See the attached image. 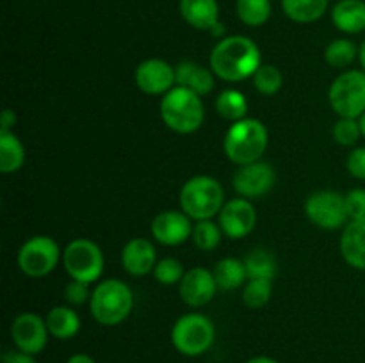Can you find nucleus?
Wrapping results in <instances>:
<instances>
[{
    "label": "nucleus",
    "instance_id": "f257e3e1",
    "mask_svg": "<svg viewBox=\"0 0 365 363\" xmlns=\"http://www.w3.org/2000/svg\"><path fill=\"white\" fill-rule=\"evenodd\" d=\"M260 66V48L248 36L235 34L221 38L210 52L209 68L221 80L241 82L253 77Z\"/></svg>",
    "mask_w": 365,
    "mask_h": 363
},
{
    "label": "nucleus",
    "instance_id": "f03ea898",
    "mask_svg": "<svg viewBox=\"0 0 365 363\" xmlns=\"http://www.w3.org/2000/svg\"><path fill=\"white\" fill-rule=\"evenodd\" d=\"M269 142L266 125L255 117H245L230 125L225 134V155L237 166H246L262 159Z\"/></svg>",
    "mask_w": 365,
    "mask_h": 363
},
{
    "label": "nucleus",
    "instance_id": "7ed1b4c3",
    "mask_svg": "<svg viewBox=\"0 0 365 363\" xmlns=\"http://www.w3.org/2000/svg\"><path fill=\"white\" fill-rule=\"evenodd\" d=\"M160 117L170 130L177 134H192L205 120L202 96L182 85H175L160 100Z\"/></svg>",
    "mask_w": 365,
    "mask_h": 363
},
{
    "label": "nucleus",
    "instance_id": "20e7f679",
    "mask_svg": "<svg viewBox=\"0 0 365 363\" xmlns=\"http://www.w3.org/2000/svg\"><path fill=\"white\" fill-rule=\"evenodd\" d=\"M134 308V294L121 280L100 281L89 299L93 319L102 326H118L130 315Z\"/></svg>",
    "mask_w": 365,
    "mask_h": 363
},
{
    "label": "nucleus",
    "instance_id": "39448f33",
    "mask_svg": "<svg viewBox=\"0 0 365 363\" xmlns=\"http://www.w3.org/2000/svg\"><path fill=\"white\" fill-rule=\"evenodd\" d=\"M180 210L192 221L212 219L225 206V191L209 174L192 177L180 189Z\"/></svg>",
    "mask_w": 365,
    "mask_h": 363
},
{
    "label": "nucleus",
    "instance_id": "423d86ee",
    "mask_svg": "<svg viewBox=\"0 0 365 363\" xmlns=\"http://www.w3.org/2000/svg\"><path fill=\"white\" fill-rule=\"evenodd\" d=\"M216 337L212 320L202 313H185L171 330V342L184 356H200L210 349Z\"/></svg>",
    "mask_w": 365,
    "mask_h": 363
},
{
    "label": "nucleus",
    "instance_id": "0eeeda50",
    "mask_svg": "<svg viewBox=\"0 0 365 363\" xmlns=\"http://www.w3.org/2000/svg\"><path fill=\"white\" fill-rule=\"evenodd\" d=\"M328 102L339 117L359 120L365 112V71H342L328 89Z\"/></svg>",
    "mask_w": 365,
    "mask_h": 363
},
{
    "label": "nucleus",
    "instance_id": "6e6552de",
    "mask_svg": "<svg viewBox=\"0 0 365 363\" xmlns=\"http://www.w3.org/2000/svg\"><path fill=\"white\" fill-rule=\"evenodd\" d=\"M63 263L71 280L91 285L103 273V251L91 238H73L63 251Z\"/></svg>",
    "mask_w": 365,
    "mask_h": 363
},
{
    "label": "nucleus",
    "instance_id": "1a4fd4ad",
    "mask_svg": "<svg viewBox=\"0 0 365 363\" xmlns=\"http://www.w3.org/2000/svg\"><path fill=\"white\" fill-rule=\"evenodd\" d=\"M63 258L59 244L48 235H34L18 251V267L29 278H43L52 273Z\"/></svg>",
    "mask_w": 365,
    "mask_h": 363
},
{
    "label": "nucleus",
    "instance_id": "9d476101",
    "mask_svg": "<svg viewBox=\"0 0 365 363\" xmlns=\"http://www.w3.org/2000/svg\"><path fill=\"white\" fill-rule=\"evenodd\" d=\"M305 214L310 223L323 230H339L349 223L344 196L335 191H317L307 198Z\"/></svg>",
    "mask_w": 365,
    "mask_h": 363
},
{
    "label": "nucleus",
    "instance_id": "9b49d317",
    "mask_svg": "<svg viewBox=\"0 0 365 363\" xmlns=\"http://www.w3.org/2000/svg\"><path fill=\"white\" fill-rule=\"evenodd\" d=\"M274 182H277V173H274L273 167L267 162L257 160L253 164L239 166L232 184H234L235 192L241 198L257 199L266 196L273 189Z\"/></svg>",
    "mask_w": 365,
    "mask_h": 363
},
{
    "label": "nucleus",
    "instance_id": "f8f14e48",
    "mask_svg": "<svg viewBox=\"0 0 365 363\" xmlns=\"http://www.w3.org/2000/svg\"><path fill=\"white\" fill-rule=\"evenodd\" d=\"M48 335L50 331L46 327V320L34 312L20 313L11 326V338H13L16 349L29 352V354L41 352L46 347Z\"/></svg>",
    "mask_w": 365,
    "mask_h": 363
},
{
    "label": "nucleus",
    "instance_id": "ddd939ff",
    "mask_svg": "<svg viewBox=\"0 0 365 363\" xmlns=\"http://www.w3.org/2000/svg\"><path fill=\"white\" fill-rule=\"evenodd\" d=\"M134 80L139 91L150 96H164L170 89H173L177 85L175 68L164 59H155V57L138 64Z\"/></svg>",
    "mask_w": 365,
    "mask_h": 363
},
{
    "label": "nucleus",
    "instance_id": "4468645a",
    "mask_svg": "<svg viewBox=\"0 0 365 363\" xmlns=\"http://www.w3.org/2000/svg\"><path fill=\"white\" fill-rule=\"evenodd\" d=\"M191 217L182 210H164L152 221V237L163 246H180L192 235Z\"/></svg>",
    "mask_w": 365,
    "mask_h": 363
},
{
    "label": "nucleus",
    "instance_id": "2eb2a0df",
    "mask_svg": "<svg viewBox=\"0 0 365 363\" xmlns=\"http://www.w3.org/2000/svg\"><path fill=\"white\" fill-rule=\"evenodd\" d=\"M220 226L228 238H242L257 226V210L246 198H234L225 203L220 212Z\"/></svg>",
    "mask_w": 365,
    "mask_h": 363
},
{
    "label": "nucleus",
    "instance_id": "dca6fc26",
    "mask_svg": "<svg viewBox=\"0 0 365 363\" xmlns=\"http://www.w3.org/2000/svg\"><path fill=\"white\" fill-rule=\"evenodd\" d=\"M217 288L220 287H217L214 273L205 267H192V269L185 270L184 278L178 283L182 301L192 308L209 305L216 295Z\"/></svg>",
    "mask_w": 365,
    "mask_h": 363
},
{
    "label": "nucleus",
    "instance_id": "f3484780",
    "mask_svg": "<svg viewBox=\"0 0 365 363\" xmlns=\"http://www.w3.org/2000/svg\"><path fill=\"white\" fill-rule=\"evenodd\" d=\"M157 249L148 238L135 237L121 249V265L132 276H145L153 273L157 265Z\"/></svg>",
    "mask_w": 365,
    "mask_h": 363
},
{
    "label": "nucleus",
    "instance_id": "a211bd4d",
    "mask_svg": "<svg viewBox=\"0 0 365 363\" xmlns=\"http://www.w3.org/2000/svg\"><path fill=\"white\" fill-rule=\"evenodd\" d=\"M342 258L353 269L365 270V219L349 221L341 237Z\"/></svg>",
    "mask_w": 365,
    "mask_h": 363
},
{
    "label": "nucleus",
    "instance_id": "6ab92c4d",
    "mask_svg": "<svg viewBox=\"0 0 365 363\" xmlns=\"http://www.w3.org/2000/svg\"><path fill=\"white\" fill-rule=\"evenodd\" d=\"M178 11L185 23L192 28L209 32L220 21V4L217 0H180Z\"/></svg>",
    "mask_w": 365,
    "mask_h": 363
},
{
    "label": "nucleus",
    "instance_id": "aec40b11",
    "mask_svg": "<svg viewBox=\"0 0 365 363\" xmlns=\"http://www.w3.org/2000/svg\"><path fill=\"white\" fill-rule=\"evenodd\" d=\"M175 77H177V85L191 89L200 96H205L214 89V77L216 75L210 68L192 63V60H184V63L175 66Z\"/></svg>",
    "mask_w": 365,
    "mask_h": 363
},
{
    "label": "nucleus",
    "instance_id": "412c9836",
    "mask_svg": "<svg viewBox=\"0 0 365 363\" xmlns=\"http://www.w3.org/2000/svg\"><path fill=\"white\" fill-rule=\"evenodd\" d=\"M331 21L346 34H359L365 31L364 0H339L331 9Z\"/></svg>",
    "mask_w": 365,
    "mask_h": 363
},
{
    "label": "nucleus",
    "instance_id": "4be33fe9",
    "mask_svg": "<svg viewBox=\"0 0 365 363\" xmlns=\"http://www.w3.org/2000/svg\"><path fill=\"white\" fill-rule=\"evenodd\" d=\"M50 335L59 340L73 338L81 330V317L71 306H53L45 317Z\"/></svg>",
    "mask_w": 365,
    "mask_h": 363
},
{
    "label": "nucleus",
    "instance_id": "5701e85b",
    "mask_svg": "<svg viewBox=\"0 0 365 363\" xmlns=\"http://www.w3.org/2000/svg\"><path fill=\"white\" fill-rule=\"evenodd\" d=\"M282 9L296 23H314L328 9V0H282Z\"/></svg>",
    "mask_w": 365,
    "mask_h": 363
},
{
    "label": "nucleus",
    "instance_id": "b1692460",
    "mask_svg": "<svg viewBox=\"0 0 365 363\" xmlns=\"http://www.w3.org/2000/svg\"><path fill=\"white\" fill-rule=\"evenodd\" d=\"M25 162V148L14 132H0V173H16Z\"/></svg>",
    "mask_w": 365,
    "mask_h": 363
},
{
    "label": "nucleus",
    "instance_id": "393cba45",
    "mask_svg": "<svg viewBox=\"0 0 365 363\" xmlns=\"http://www.w3.org/2000/svg\"><path fill=\"white\" fill-rule=\"evenodd\" d=\"M212 273L221 290H235V288L242 287V283L248 280L245 260L232 258V256L221 258Z\"/></svg>",
    "mask_w": 365,
    "mask_h": 363
},
{
    "label": "nucleus",
    "instance_id": "a878e982",
    "mask_svg": "<svg viewBox=\"0 0 365 363\" xmlns=\"http://www.w3.org/2000/svg\"><path fill=\"white\" fill-rule=\"evenodd\" d=\"M248 280H273L277 274V258L267 249L257 248L246 255L245 258Z\"/></svg>",
    "mask_w": 365,
    "mask_h": 363
},
{
    "label": "nucleus",
    "instance_id": "bb28decb",
    "mask_svg": "<svg viewBox=\"0 0 365 363\" xmlns=\"http://www.w3.org/2000/svg\"><path fill=\"white\" fill-rule=\"evenodd\" d=\"M216 110L223 120L235 121L245 120L248 114V100L237 89H225L216 98Z\"/></svg>",
    "mask_w": 365,
    "mask_h": 363
},
{
    "label": "nucleus",
    "instance_id": "cd10ccee",
    "mask_svg": "<svg viewBox=\"0 0 365 363\" xmlns=\"http://www.w3.org/2000/svg\"><path fill=\"white\" fill-rule=\"evenodd\" d=\"M239 20L248 27H262L269 21L273 6L271 0H235Z\"/></svg>",
    "mask_w": 365,
    "mask_h": 363
},
{
    "label": "nucleus",
    "instance_id": "c85d7f7f",
    "mask_svg": "<svg viewBox=\"0 0 365 363\" xmlns=\"http://www.w3.org/2000/svg\"><path fill=\"white\" fill-rule=\"evenodd\" d=\"M223 230H221L220 223H214L212 219L196 221L192 226L191 241L202 251H212L220 246L221 237H223Z\"/></svg>",
    "mask_w": 365,
    "mask_h": 363
},
{
    "label": "nucleus",
    "instance_id": "c756f323",
    "mask_svg": "<svg viewBox=\"0 0 365 363\" xmlns=\"http://www.w3.org/2000/svg\"><path fill=\"white\" fill-rule=\"evenodd\" d=\"M359 57V48H356L355 43L351 39H335L324 50V59L330 66L339 68H348L351 66L353 63Z\"/></svg>",
    "mask_w": 365,
    "mask_h": 363
},
{
    "label": "nucleus",
    "instance_id": "7c9ffc66",
    "mask_svg": "<svg viewBox=\"0 0 365 363\" xmlns=\"http://www.w3.org/2000/svg\"><path fill=\"white\" fill-rule=\"evenodd\" d=\"M253 88L260 93V95H277L284 84V75L273 64H262L259 70L253 75Z\"/></svg>",
    "mask_w": 365,
    "mask_h": 363
},
{
    "label": "nucleus",
    "instance_id": "2f4dec72",
    "mask_svg": "<svg viewBox=\"0 0 365 363\" xmlns=\"http://www.w3.org/2000/svg\"><path fill=\"white\" fill-rule=\"evenodd\" d=\"M271 294H273L271 280H248L242 290V301L248 308L259 310L269 302Z\"/></svg>",
    "mask_w": 365,
    "mask_h": 363
},
{
    "label": "nucleus",
    "instance_id": "473e14b6",
    "mask_svg": "<svg viewBox=\"0 0 365 363\" xmlns=\"http://www.w3.org/2000/svg\"><path fill=\"white\" fill-rule=\"evenodd\" d=\"M185 270L184 265H182L180 260L171 258V256H166V258L159 260L153 269V276L159 281L160 285H177L180 283L182 278H184Z\"/></svg>",
    "mask_w": 365,
    "mask_h": 363
},
{
    "label": "nucleus",
    "instance_id": "72a5a7b5",
    "mask_svg": "<svg viewBox=\"0 0 365 363\" xmlns=\"http://www.w3.org/2000/svg\"><path fill=\"white\" fill-rule=\"evenodd\" d=\"M362 137L360 121L355 117H339L334 125V139L342 146H355Z\"/></svg>",
    "mask_w": 365,
    "mask_h": 363
},
{
    "label": "nucleus",
    "instance_id": "f704fd0d",
    "mask_svg": "<svg viewBox=\"0 0 365 363\" xmlns=\"http://www.w3.org/2000/svg\"><path fill=\"white\" fill-rule=\"evenodd\" d=\"M349 221L365 219V189H351L344 196Z\"/></svg>",
    "mask_w": 365,
    "mask_h": 363
},
{
    "label": "nucleus",
    "instance_id": "c9c22d12",
    "mask_svg": "<svg viewBox=\"0 0 365 363\" xmlns=\"http://www.w3.org/2000/svg\"><path fill=\"white\" fill-rule=\"evenodd\" d=\"M93 292H89V285L84 281L71 280L70 283L64 287V299L70 302L71 306H81L91 299Z\"/></svg>",
    "mask_w": 365,
    "mask_h": 363
},
{
    "label": "nucleus",
    "instance_id": "e433bc0d",
    "mask_svg": "<svg viewBox=\"0 0 365 363\" xmlns=\"http://www.w3.org/2000/svg\"><path fill=\"white\" fill-rule=\"evenodd\" d=\"M348 171L351 177L359 178V180H365V146H359L353 149L348 155Z\"/></svg>",
    "mask_w": 365,
    "mask_h": 363
},
{
    "label": "nucleus",
    "instance_id": "4c0bfd02",
    "mask_svg": "<svg viewBox=\"0 0 365 363\" xmlns=\"http://www.w3.org/2000/svg\"><path fill=\"white\" fill-rule=\"evenodd\" d=\"M2 363H36L34 359V354H29V352L25 351H20V349H16V351H6L2 356Z\"/></svg>",
    "mask_w": 365,
    "mask_h": 363
},
{
    "label": "nucleus",
    "instance_id": "58836bf2",
    "mask_svg": "<svg viewBox=\"0 0 365 363\" xmlns=\"http://www.w3.org/2000/svg\"><path fill=\"white\" fill-rule=\"evenodd\" d=\"M14 123H16V114L11 109H4L2 116H0V132H11Z\"/></svg>",
    "mask_w": 365,
    "mask_h": 363
},
{
    "label": "nucleus",
    "instance_id": "ea45409f",
    "mask_svg": "<svg viewBox=\"0 0 365 363\" xmlns=\"http://www.w3.org/2000/svg\"><path fill=\"white\" fill-rule=\"evenodd\" d=\"M66 363H96V362L91 358V356L82 354V352H81V354H73V356H71V358L68 359Z\"/></svg>",
    "mask_w": 365,
    "mask_h": 363
},
{
    "label": "nucleus",
    "instance_id": "a19ab883",
    "mask_svg": "<svg viewBox=\"0 0 365 363\" xmlns=\"http://www.w3.org/2000/svg\"><path fill=\"white\" fill-rule=\"evenodd\" d=\"M246 363H280V362H277V359L269 358V356H257V358L248 359V362H246Z\"/></svg>",
    "mask_w": 365,
    "mask_h": 363
},
{
    "label": "nucleus",
    "instance_id": "79ce46f5",
    "mask_svg": "<svg viewBox=\"0 0 365 363\" xmlns=\"http://www.w3.org/2000/svg\"><path fill=\"white\" fill-rule=\"evenodd\" d=\"M210 34L212 36H216V38H220V36H223V32H225V27H223V23H221V21H217L216 25H214L212 28H210Z\"/></svg>",
    "mask_w": 365,
    "mask_h": 363
},
{
    "label": "nucleus",
    "instance_id": "37998d69",
    "mask_svg": "<svg viewBox=\"0 0 365 363\" xmlns=\"http://www.w3.org/2000/svg\"><path fill=\"white\" fill-rule=\"evenodd\" d=\"M359 60L362 64V70L365 71V41L359 46Z\"/></svg>",
    "mask_w": 365,
    "mask_h": 363
},
{
    "label": "nucleus",
    "instance_id": "c03bdc74",
    "mask_svg": "<svg viewBox=\"0 0 365 363\" xmlns=\"http://www.w3.org/2000/svg\"><path fill=\"white\" fill-rule=\"evenodd\" d=\"M359 121H360V128H362V135L365 137V112L359 117Z\"/></svg>",
    "mask_w": 365,
    "mask_h": 363
},
{
    "label": "nucleus",
    "instance_id": "a18cd8bd",
    "mask_svg": "<svg viewBox=\"0 0 365 363\" xmlns=\"http://www.w3.org/2000/svg\"><path fill=\"white\" fill-rule=\"evenodd\" d=\"M337 2H339V0H337Z\"/></svg>",
    "mask_w": 365,
    "mask_h": 363
}]
</instances>
